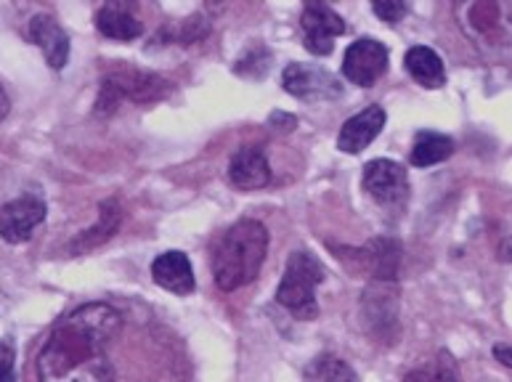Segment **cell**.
<instances>
[{
  "label": "cell",
  "instance_id": "7",
  "mask_svg": "<svg viewBox=\"0 0 512 382\" xmlns=\"http://www.w3.org/2000/svg\"><path fill=\"white\" fill-rule=\"evenodd\" d=\"M300 30H303V46L308 48V54L329 56L335 48V38H340L348 27L343 16L335 14L324 3H306L300 16Z\"/></svg>",
  "mask_w": 512,
  "mask_h": 382
},
{
  "label": "cell",
  "instance_id": "5",
  "mask_svg": "<svg viewBox=\"0 0 512 382\" xmlns=\"http://www.w3.org/2000/svg\"><path fill=\"white\" fill-rule=\"evenodd\" d=\"M284 91L303 101H335L343 96V83L316 64H290L282 75Z\"/></svg>",
  "mask_w": 512,
  "mask_h": 382
},
{
  "label": "cell",
  "instance_id": "1",
  "mask_svg": "<svg viewBox=\"0 0 512 382\" xmlns=\"http://www.w3.org/2000/svg\"><path fill=\"white\" fill-rule=\"evenodd\" d=\"M123 316L107 303H88L64 316L38 353V382H115L109 345Z\"/></svg>",
  "mask_w": 512,
  "mask_h": 382
},
{
  "label": "cell",
  "instance_id": "3",
  "mask_svg": "<svg viewBox=\"0 0 512 382\" xmlns=\"http://www.w3.org/2000/svg\"><path fill=\"white\" fill-rule=\"evenodd\" d=\"M324 266L306 250L292 253L284 268V276L276 287V303L287 308L295 319L314 321L319 316V303H316V287L324 282Z\"/></svg>",
  "mask_w": 512,
  "mask_h": 382
},
{
  "label": "cell",
  "instance_id": "17",
  "mask_svg": "<svg viewBox=\"0 0 512 382\" xmlns=\"http://www.w3.org/2000/svg\"><path fill=\"white\" fill-rule=\"evenodd\" d=\"M404 67L406 72L412 75L414 83H420L422 88H430V91L444 88L446 69L444 62H441V56H438L433 48L412 46L404 56Z\"/></svg>",
  "mask_w": 512,
  "mask_h": 382
},
{
  "label": "cell",
  "instance_id": "13",
  "mask_svg": "<svg viewBox=\"0 0 512 382\" xmlns=\"http://www.w3.org/2000/svg\"><path fill=\"white\" fill-rule=\"evenodd\" d=\"M30 38L43 48L48 64L59 72V69L67 67L69 62V38L67 32L62 30V24L56 22L54 16L38 14L32 16L30 22Z\"/></svg>",
  "mask_w": 512,
  "mask_h": 382
},
{
  "label": "cell",
  "instance_id": "23",
  "mask_svg": "<svg viewBox=\"0 0 512 382\" xmlns=\"http://www.w3.org/2000/svg\"><path fill=\"white\" fill-rule=\"evenodd\" d=\"M14 361H16L14 343L6 337V340H0V382H16Z\"/></svg>",
  "mask_w": 512,
  "mask_h": 382
},
{
  "label": "cell",
  "instance_id": "4",
  "mask_svg": "<svg viewBox=\"0 0 512 382\" xmlns=\"http://www.w3.org/2000/svg\"><path fill=\"white\" fill-rule=\"evenodd\" d=\"M364 191L383 207H404L409 199V176L393 160H372L364 168Z\"/></svg>",
  "mask_w": 512,
  "mask_h": 382
},
{
  "label": "cell",
  "instance_id": "8",
  "mask_svg": "<svg viewBox=\"0 0 512 382\" xmlns=\"http://www.w3.org/2000/svg\"><path fill=\"white\" fill-rule=\"evenodd\" d=\"M104 83H109L120 96L130 101H138V104H149V101L165 99L173 85L160 75H152V72H144V69L133 67V64H117L115 69H109L104 75Z\"/></svg>",
  "mask_w": 512,
  "mask_h": 382
},
{
  "label": "cell",
  "instance_id": "24",
  "mask_svg": "<svg viewBox=\"0 0 512 382\" xmlns=\"http://www.w3.org/2000/svg\"><path fill=\"white\" fill-rule=\"evenodd\" d=\"M271 125H284V130H295V117L290 115H271Z\"/></svg>",
  "mask_w": 512,
  "mask_h": 382
},
{
  "label": "cell",
  "instance_id": "19",
  "mask_svg": "<svg viewBox=\"0 0 512 382\" xmlns=\"http://www.w3.org/2000/svg\"><path fill=\"white\" fill-rule=\"evenodd\" d=\"M306 382H359V377L343 359L321 353L306 367Z\"/></svg>",
  "mask_w": 512,
  "mask_h": 382
},
{
  "label": "cell",
  "instance_id": "6",
  "mask_svg": "<svg viewBox=\"0 0 512 382\" xmlns=\"http://www.w3.org/2000/svg\"><path fill=\"white\" fill-rule=\"evenodd\" d=\"M390 54L388 48L380 40L361 38L348 46L343 56V75L345 80H351L353 85L361 88H372L380 77L388 72Z\"/></svg>",
  "mask_w": 512,
  "mask_h": 382
},
{
  "label": "cell",
  "instance_id": "21",
  "mask_svg": "<svg viewBox=\"0 0 512 382\" xmlns=\"http://www.w3.org/2000/svg\"><path fill=\"white\" fill-rule=\"evenodd\" d=\"M268 64H271V54L258 43L247 48V54L234 64V72L245 77H263L268 72Z\"/></svg>",
  "mask_w": 512,
  "mask_h": 382
},
{
  "label": "cell",
  "instance_id": "10",
  "mask_svg": "<svg viewBox=\"0 0 512 382\" xmlns=\"http://www.w3.org/2000/svg\"><path fill=\"white\" fill-rule=\"evenodd\" d=\"M385 123H388L385 109L380 104H372V107H367L359 115H353L348 123H343L340 136H337V149L345 154H361L380 136Z\"/></svg>",
  "mask_w": 512,
  "mask_h": 382
},
{
  "label": "cell",
  "instance_id": "2",
  "mask_svg": "<svg viewBox=\"0 0 512 382\" xmlns=\"http://www.w3.org/2000/svg\"><path fill=\"white\" fill-rule=\"evenodd\" d=\"M268 253V231L260 221L245 218L223 231L210 247V271L218 290L237 292L258 279Z\"/></svg>",
  "mask_w": 512,
  "mask_h": 382
},
{
  "label": "cell",
  "instance_id": "20",
  "mask_svg": "<svg viewBox=\"0 0 512 382\" xmlns=\"http://www.w3.org/2000/svg\"><path fill=\"white\" fill-rule=\"evenodd\" d=\"M404 382H459L457 364L451 359L449 353L441 351L436 359L425 361L417 369H412L409 375L404 377Z\"/></svg>",
  "mask_w": 512,
  "mask_h": 382
},
{
  "label": "cell",
  "instance_id": "15",
  "mask_svg": "<svg viewBox=\"0 0 512 382\" xmlns=\"http://www.w3.org/2000/svg\"><path fill=\"white\" fill-rule=\"evenodd\" d=\"M120 223H123V207L117 205V199H107V202H101L99 221H96V226L88 231H83V234H77L75 242L69 245V253L83 255V253H88V250H93V247L104 245L107 239L115 237V231L120 229Z\"/></svg>",
  "mask_w": 512,
  "mask_h": 382
},
{
  "label": "cell",
  "instance_id": "18",
  "mask_svg": "<svg viewBox=\"0 0 512 382\" xmlns=\"http://www.w3.org/2000/svg\"><path fill=\"white\" fill-rule=\"evenodd\" d=\"M454 154V141L444 133H433V130H420L414 138L412 152H409V162L414 168H430L438 162L449 160Z\"/></svg>",
  "mask_w": 512,
  "mask_h": 382
},
{
  "label": "cell",
  "instance_id": "9",
  "mask_svg": "<svg viewBox=\"0 0 512 382\" xmlns=\"http://www.w3.org/2000/svg\"><path fill=\"white\" fill-rule=\"evenodd\" d=\"M43 221H46V202L35 194H24L0 207V237L8 245H19L27 242Z\"/></svg>",
  "mask_w": 512,
  "mask_h": 382
},
{
  "label": "cell",
  "instance_id": "25",
  "mask_svg": "<svg viewBox=\"0 0 512 382\" xmlns=\"http://www.w3.org/2000/svg\"><path fill=\"white\" fill-rule=\"evenodd\" d=\"M8 112H11V101H8L6 91H3V85H0V120H6Z\"/></svg>",
  "mask_w": 512,
  "mask_h": 382
},
{
  "label": "cell",
  "instance_id": "12",
  "mask_svg": "<svg viewBox=\"0 0 512 382\" xmlns=\"http://www.w3.org/2000/svg\"><path fill=\"white\" fill-rule=\"evenodd\" d=\"M152 279L160 284L162 290L173 292V295H192L194 287H197L192 260L178 250H170V253L154 258Z\"/></svg>",
  "mask_w": 512,
  "mask_h": 382
},
{
  "label": "cell",
  "instance_id": "22",
  "mask_svg": "<svg viewBox=\"0 0 512 382\" xmlns=\"http://www.w3.org/2000/svg\"><path fill=\"white\" fill-rule=\"evenodd\" d=\"M372 8H375L377 19L388 24H398L406 16V3H401V0H377Z\"/></svg>",
  "mask_w": 512,
  "mask_h": 382
},
{
  "label": "cell",
  "instance_id": "14",
  "mask_svg": "<svg viewBox=\"0 0 512 382\" xmlns=\"http://www.w3.org/2000/svg\"><path fill=\"white\" fill-rule=\"evenodd\" d=\"M96 30L109 40H136L144 32V24L128 3H107L96 11Z\"/></svg>",
  "mask_w": 512,
  "mask_h": 382
},
{
  "label": "cell",
  "instance_id": "11",
  "mask_svg": "<svg viewBox=\"0 0 512 382\" xmlns=\"http://www.w3.org/2000/svg\"><path fill=\"white\" fill-rule=\"evenodd\" d=\"M229 181L242 191H255L271 184V168H268L266 152L260 146L239 149L229 162Z\"/></svg>",
  "mask_w": 512,
  "mask_h": 382
},
{
  "label": "cell",
  "instance_id": "26",
  "mask_svg": "<svg viewBox=\"0 0 512 382\" xmlns=\"http://www.w3.org/2000/svg\"><path fill=\"white\" fill-rule=\"evenodd\" d=\"M494 353H497V359L505 364V367H512V359H510V353H507V345H497L494 348Z\"/></svg>",
  "mask_w": 512,
  "mask_h": 382
},
{
  "label": "cell",
  "instance_id": "16",
  "mask_svg": "<svg viewBox=\"0 0 512 382\" xmlns=\"http://www.w3.org/2000/svg\"><path fill=\"white\" fill-rule=\"evenodd\" d=\"M361 266L367 268L369 276H375L380 282H390L398 271V260H401V245L393 242V239H375V242H369L367 247H361V250H353Z\"/></svg>",
  "mask_w": 512,
  "mask_h": 382
}]
</instances>
